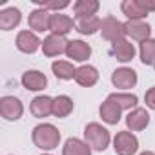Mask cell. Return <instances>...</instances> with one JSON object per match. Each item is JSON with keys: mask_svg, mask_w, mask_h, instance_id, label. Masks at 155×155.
<instances>
[{"mask_svg": "<svg viewBox=\"0 0 155 155\" xmlns=\"http://www.w3.org/2000/svg\"><path fill=\"white\" fill-rule=\"evenodd\" d=\"M66 48H68L66 37H58V35H49L42 42V51L46 57H57L60 53H66Z\"/></svg>", "mask_w": 155, "mask_h": 155, "instance_id": "12", "label": "cell"}, {"mask_svg": "<svg viewBox=\"0 0 155 155\" xmlns=\"http://www.w3.org/2000/svg\"><path fill=\"white\" fill-rule=\"evenodd\" d=\"M140 60L146 66H155V38L140 42Z\"/></svg>", "mask_w": 155, "mask_h": 155, "instance_id": "26", "label": "cell"}, {"mask_svg": "<svg viewBox=\"0 0 155 155\" xmlns=\"http://www.w3.org/2000/svg\"><path fill=\"white\" fill-rule=\"evenodd\" d=\"M150 124V113L144 108H135L126 117V126L130 131H142Z\"/></svg>", "mask_w": 155, "mask_h": 155, "instance_id": "9", "label": "cell"}, {"mask_svg": "<svg viewBox=\"0 0 155 155\" xmlns=\"http://www.w3.org/2000/svg\"><path fill=\"white\" fill-rule=\"evenodd\" d=\"M102 20L99 17H86V18H79L77 20V31L82 33V35H93L101 29Z\"/></svg>", "mask_w": 155, "mask_h": 155, "instance_id": "25", "label": "cell"}, {"mask_svg": "<svg viewBox=\"0 0 155 155\" xmlns=\"http://www.w3.org/2000/svg\"><path fill=\"white\" fill-rule=\"evenodd\" d=\"M139 4L142 6L144 11H155V0H139Z\"/></svg>", "mask_w": 155, "mask_h": 155, "instance_id": "30", "label": "cell"}, {"mask_svg": "<svg viewBox=\"0 0 155 155\" xmlns=\"http://www.w3.org/2000/svg\"><path fill=\"white\" fill-rule=\"evenodd\" d=\"M66 55H68V58H73L77 62H84L91 55V46L82 40H69L68 48H66Z\"/></svg>", "mask_w": 155, "mask_h": 155, "instance_id": "8", "label": "cell"}, {"mask_svg": "<svg viewBox=\"0 0 155 155\" xmlns=\"http://www.w3.org/2000/svg\"><path fill=\"white\" fill-rule=\"evenodd\" d=\"M31 139L40 150H55L60 142V131L53 124H38L33 128Z\"/></svg>", "mask_w": 155, "mask_h": 155, "instance_id": "1", "label": "cell"}, {"mask_svg": "<svg viewBox=\"0 0 155 155\" xmlns=\"http://www.w3.org/2000/svg\"><path fill=\"white\" fill-rule=\"evenodd\" d=\"M75 26H77V24H75L69 17H66V15H58V13L51 15V20H49V31H51V35L66 37Z\"/></svg>", "mask_w": 155, "mask_h": 155, "instance_id": "11", "label": "cell"}, {"mask_svg": "<svg viewBox=\"0 0 155 155\" xmlns=\"http://www.w3.org/2000/svg\"><path fill=\"white\" fill-rule=\"evenodd\" d=\"M111 82L119 90H130L137 84V73L131 68H119L111 73Z\"/></svg>", "mask_w": 155, "mask_h": 155, "instance_id": "6", "label": "cell"}, {"mask_svg": "<svg viewBox=\"0 0 155 155\" xmlns=\"http://www.w3.org/2000/svg\"><path fill=\"white\" fill-rule=\"evenodd\" d=\"M20 20H22V15H20V9L17 8H6L0 11V29L2 31H9L17 28Z\"/></svg>", "mask_w": 155, "mask_h": 155, "instance_id": "19", "label": "cell"}, {"mask_svg": "<svg viewBox=\"0 0 155 155\" xmlns=\"http://www.w3.org/2000/svg\"><path fill=\"white\" fill-rule=\"evenodd\" d=\"M51 69H53L55 77L60 79V81H71V79H75V73H77V69L73 68V64L66 62V60H55L51 64Z\"/></svg>", "mask_w": 155, "mask_h": 155, "instance_id": "23", "label": "cell"}, {"mask_svg": "<svg viewBox=\"0 0 155 155\" xmlns=\"http://www.w3.org/2000/svg\"><path fill=\"white\" fill-rule=\"evenodd\" d=\"M122 13L130 18V20H142L148 17V11L142 9V6L139 4V0H124L120 4Z\"/></svg>", "mask_w": 155, "mask_h": 155, "instance_id": "22", "label": "cell"}, {"mask_svg": "<svg viewBox=\"0 0 155 155\" xmlns=\"http://www.w3.org/2000/svg\"><path fill=\"white\" fill-rule=\"evenodd\" d=\"M40 46H42V42L31 31H20L18 37H17V48L22 53H35Z\"/></svg>", "mask_w": 155, "mask_h": 155, "instance_id": "17", "label": "cell"}, {"mask_svg": "<svg viewBox=\"0 0 155 155\" xmlns=\"http://www.w3.org/2000/svg\"><path fill=\"white\" fill-rule=\"evenodd\" d=\"M75 81H77V84H81L84 88H91L99 81V71L93 66H81V68H77Z\"/></svg>", "mask_w": 155, "mask_h": 155, "instance_id": "18", "label": "cell"}, {"mask_svg": "<svg viewBox=\"0 0 155 155\" xmlns=\"http://www.w3.org/2000/svg\"><path fill=\"white\" fill-rule=\"evenodd\" d=\"M110 53H111L119 62H130V60H133V57H135V48H133L131 42H128V40L124 38V40L113 42Z\"/></svg>", "mask_w": 155, "mask_h": 155, "instance_id": "15", "label": "cell"}, {"mask_svg": "<svg viewBox=\"0 0 155 155\" xmlns=\"http://www.w3.org/2000/svg\"><path fill=\"white\" fill-rule=\"evenodd\" d=\"M44 155H46V153H44Z\"/></svg>", "mask_w": 155, "mask_h": 155, "instance_id": "32", "label": "cell"}, {"mask_svg": "<svg viewBox=\"0 0 155 155\" xmlns=\"http://www.w3.org/2000/svg\"><path fill=\"white\" fill-rule=\"evenodd\" d=\"M99 111H101V117H102V120L106 124H117L120 120V113H122L120 106L113 99H110V97L101 104V110Z\"/></svg>", "mask_w": 155, "mask_h": 155, "instance_id": "13", "label": "cell"}, {"mask_svg": "<svg viewBox=\"0 0 155 155\" xmlns=\"http://www.w3.org/2000/svg\"><path fill=\"white\" fill-rule=\"evenodd\" d=\"M73 111V101L68 95H58L57 99H53V115L58 119L68 117Z\"/></svg>", "mask_w": 155, "mask_h": 155, "instance_id": "24", "label": "cell"}, {"mask_svg": "<svg viewBox=\"0 0 155 155\" xmlns=\"http://www.w3.org/2000/svg\"><path fill=\"white\" fill-rule=\"evenodd\" d=\"M42 9H46V11H49V9H55V11H58V9H64V8H68L69 6V2L68 0H46V2H37Z\"/></svg>", "mask_w": 155, "mask_h": 155, "instance_id": "28", "label": "cell"}, {"mask_svg": "<svg viewBox=\"0 0 155 155\" xmlns=\"http://www.w3.org/2000/svg\"><path fill=\"white\" fill-rule=\"evenodd\" d=\"M84 139L90 148L97 151H104L110 144V131L99 122H90L84 128Z\"/></svg>", "mask_w": 155, "mask_h": 155, "instance_id": "2", "label": "cell"}, {"mask_svg": "<svg viewBox=\"0 0 155 155\" xmlns=\"http://www.w3.org/2000/svg\"><path fill=\"white\" fill-rule=\"evenodd\" d=\"M144 102L150 110H155V88H150L144 95Z\"/></svg>", "mask_w": 155, "mask_h": 155, "instance_id": "29", "label": "cell"}, {"mask_svg": "<svg viewBox=\"0 0 155 155\" xmlns=\"http://www.w3.org/2000/svg\"><path fill=\"white\" fill-rule=\"evenodd\" d=\"M24 113V106L17 97L6 95L0 99V115L6 120H18Z\"/></svg>", "mask_w": 155, "mask_h": 155, "instance_id": "5", "label": "cell"}, {"mask_svg": "<svg viewBox=\"0 0 155 155\" xmlns=\"http://www.w3.org/2000/svg\"><path fill=\"white\" fill-rule=\"evenodd\" d=\"M140 155H155V153H153V151H142Z\"/></svg>", "mask_w": 155, "mask_h": 155, "instance_id": "31", "label": "cell"}, {"mask_svg": "<svg viewBox=\"0 0 155 155\" xmlns=\"http://www.w3.org/2000/svg\"><path fill=\"white\" fill-rule=\"evenodd\" d=\"M99 2L97 0H79L73 4V13L79 18H86V17H95V13L99 11Z\"/></svg>", "mask_w": 155, "mask_h": 155, "instance_id": "20", "label": "cell"}, {"mask_svg": "<svg viewBox=\"0 0 155 155\" xmlns=\"http://www.w3.org/2000/svg\"><path fill=\"white\" fill-rule=\"evenodd\" d=\"M62 155H91V148L88 146V142L71 137V139L66 140Z\"/></svg>", "mask_w": 155, "mask_h": 155, "instance_id": "21", "label": "cell"}, {"mask_svg": "<svg viewBox=\"0 0 155 155\" xmlns=\"http://www.w3.org/2000/svg\"><path fill=\"white\" fill-rule=\"evenodd\" d=\"M22 86L29 91H40L48 86V79L44 73H40L37 69H29L22 75Z\"/></svg>", "mask_w": 155, "mask_h": 155, "instance_id": "10", "label": "cell"}, {"mask_svg": "<svg viewBox=\"0 0 155 155\" xmlns=\"http://www.w3.org/2000/svg\"><path fill=\"white\" fill-rule=\"evenodd\" d=\"M49 20H51V13L46 11V9H35L29 13V18H28V24L31 29L35 31H49Z\"/></svg>", "mask_w": 155, "mask_h": 155, "instance_id": "14", "label": "cell"}, {"mask_svg": "<svg viewBox=\"0 0 155 155\" xmlns=\"http://www.w3.org/2000/svg\"><path fill=\"white\" fill-rule=\"evenodd\" d=\"M31 113L37 117V119H44L48 115L53 113V99L51 97H46V95H38L31 101V106H29Z\"/></svg>", "mask_w": 155, "mask_h": 155, "instance_id": "16", "label": "cell"}, {"mask_svg": "<svg viewBox=\"0 0 155 155\" xmlns=\"http://www.w3.org/2000/svg\"><path fill=\"white\" fill-rule=\"evenodd\" d=\"M101 33L106 40H110L111 44L113 42H119V40H124L126 37V31H124V24L119 22L115 17H106L101 24Z\"/></svg>", "mask_w": 155, "mask_h": 155, "instance_id": "4", "label": "cell"}, {"mask_svg": "<svg viewBox=\"0 0 155 155\" xmlns=\"http://www.w3.org/2000/svg\"><path fill=\"white\" fill-rule=\"evenodd\" d=\"M113 148L117 155H133L139 150V140L131 131H119L113 139Z\"/></svg>", "mask_w": 155, "mask_h": 155, "instance_id": "3", "label": "cell"}, {"mask_svg": "<svg viewBox=\"0 0 155 155\" xmlns=\"http://www.w3.org/2000/svg\"><path fill=\"white\" fill-rule=\"evenodd\" d=\"M124 31L128 37H131L133 40L137 42H144L150 38V33H151V28L150 24H146L144 20H128L124 24Z\"/></svg>", "mask_w": 155, "mask_h": 155, "instance_id": "7", "label": "cell"}, {"mask_svg": "<svg viewBox=\"0 0 155 155\" xmlns=\"http://www.w3.org/2000/svg\"><path fill=\"white\" fill-rule=\"evenodd\" d=\"M110 99H113V101L120 106L122 111H124V110H131V108L135 110V106H137V97L131 95V93H111Z\"/></svg>", "mask_w": 155, "mask_h": 155, "instance_id": "27", "label": "cell"}]
</instances>
